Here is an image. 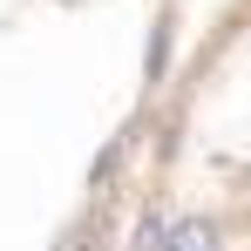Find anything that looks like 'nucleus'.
Segmentation results:
<instances>
[{
    "label": "nucleus",
    "instance_id": "obj_1",
    "mask_svg": "<svg viewBox=\"0 0 251 251\" xmlns=\"http://www.w3.org/2000/svg\"><path fill=\"white\" fill-rule=\"evenodd\" d=\"M129 251H251V0H224L150 109Z\"/></svg>",
    "mask_w": 251,
    "mask_h": 251
}]
</instances>
